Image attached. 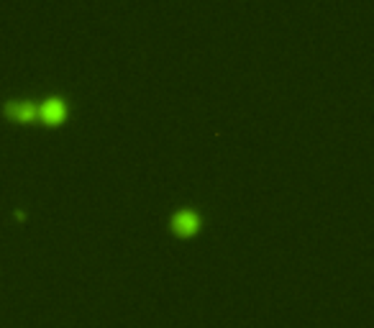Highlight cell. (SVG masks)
<instances>
[{
  "mask_svg": "<svg viewBox=\"0 0 374 328\" xmlns=\"http://www.w3.org/2000/svg\"><path fill=\"white\" fill-rule=\"evenodd\" d=\"M70 116V103L64 95H47L41 103H36V118L44 123H62Z\"/></svg>",
  "mask_w": 374,
  "mask_h": 328,
  "instance_id": "cell-1",
  "label": "cell"
},
{
  "mask_svg": "<svg viewBox=\"0 0 374 328\" xmlns=\"http://www.w3.org/2000/svg\"><path fill=\"white\" fill-rule=\"evenodd\" d=\"M203 226V218L195 208L185 205V208H177L172 216H169V231L177 233V236H192Z\"/></svg>",
  "mask_w": 374,
  "mask_h": 328,
  "instance_id": "cell-2",
  "label": "cell"
},
{
  "mask_svg": "<svg viewBox=\"0 0 374 328\" xmlns=\"http://www.w3.org/2000/svg\"><path fill=\"white\" fill-rule=\"evenodd\" d=\"M3 113L13 120H36V103L33 100H26V97H10L3 103Z\"/></svg>",
  "mask_w": 374,
  "mask_h": 328,
  "instance_id": "cell-3",
  "label": "cell"
}]
</instances>
